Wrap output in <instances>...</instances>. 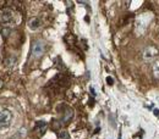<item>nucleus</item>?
Instances as JSON below:
<instances>
[{"label":"nucleus","instance_id":"423d86ee","mask_svg":"<svg viewBox=\"0 0 159 139\" xmlns=\"http://www.w3.org/2000/svg\"><path fill=\"white\" fill-rule=\"evenodd\" d=\"M72 117H74V111H72V109L66 107V109H65V111L62 112V116H61V122L67 123V122H70V121L72 119Z\"/></svg>","mask_w":159,"mask_h":139},{"label":"nucleus","instance_id":"9b49d317","mask_svg":"<svg viewBox=\"0 0 159 139\" xmlns=\"http://www.w3.org/2000/svg\"><path fill=\"white\" fill-rule=\"evenodd\" d=\"M107 83H108L109 85H113V84H114V80H113L111 77H107Z\"/></svg>","mask_w":159,"mask_h":139},{"label":"nucleus","instance_id":"7ed1b4c3","mask_svg":"<svg viewBox=\"0 0 159 139\" xmlns=\"http://www.w3.org/2000/svg\"><path fill=\"white\" fill-rule=\"evenodd\" d=\"M44 43L43 41H40V40H36L33 44H32V48H31V53H32V55L33 56H36V58H39L43 55V53H44Z\"/></svg>","mask_w":159,"mask_h":139},{"label":"nucleus","instance_id":"4468645a","mask_svg":"<svg viewBox=\"0 0 159 139\" xmlns=\"http://www.w3.org/2000/svg\"><path fill=\"white\" fill-rule=\"evenodd\" d=\"M2 87V80H0V88Z\"/></svg>","mask_w":159,"mask_h":139},{"label":"nucleus","instance_id":"1a4fd4ad","mask_svg":"<svg viewBox=\"0 0 159 139\" xmlns=\"http://www.w3.org/2000/svg\"><path fill=\"white\" fill-rule=\"evenodd\" d=\"M153 75H154L156 80H159V61L158 62H156L154 66H153Z\"/></svg>","mask_w":159,"mask_h":139},{"label":"nucleus","instance_id":"2eb2a0df","mask_svg":"<svg viewBox=\"0 0 159 139\" xmlns=\"http://www.w3.org/2000/svg\"><path fill=\"white\" fill-rule=\"evenodd\" d=\"M158 37H159V32H158Z\"/></svg>","mask_w":159,"mask_h":139},{"label":"nucleus","instance_id":"f03ea898","mask_svg":"<svg viewBox=\"0 0 159 139\" xmlns=\"http://www.w3.org/2000/svg\"><path fill=\"white\" fill-rule=\"evenodd\" d=\"M159 55V49L154 45H148L144 48L143 50V58L144 60H148V61H152L156 58H158Z\"/></svg>","mask_w":159,"mask_h":139},{"label":"nucleus","instance_id":"6e6552de","mask_svg":"<svg viewBox=\"0 0 159 139\" xmlns=\"http://www.w3.org/2000/svg\"><path fill=\"white\" fill-rule=\"evenodd\" d=\"M0 33H1V37H2L4 39H6V38L9 37V34H11V28H9V27H7V28H2Z\"/></svg>","mask_w":159,"mask_h":139},{"label":"nucleus","instance_id":"f8f14e48","mask_svg":"<svg viewBox=\"0 0 159 139\" xmlns=\"http://www.w3.org/2000/svg\"><path fill=\"white\" fill-rule=\"evenodd\" d=\"M91 93H92V95H93V97H96V92H94V88H91Z\"/></svg>","mask_w":159,"mask_h":139},{"label":"nucleus","instance_id":"39448f33","mask_svg":"<svg viewBox=\"0 0 159 139\" xmlns=\"http://www.w3.org/2000/svg\"><path fill=\"white\" fill-rule=\"evenodd\" d=\"M47 128H48V123H47L45 121H43V119H40V121H36L34 131H37L40 136H43V134L45 133Z\"/></svg>","mask_w":159,"mask_h":139},{"label":"nucleus","instance_id":"f257e3e1","mask_svg":"<svg viewBox=\"0 0 159 139\" xmlns=\"http://www.w3.org/2000/svg\"><path fill=\"white\" fill-rule=\"evenodd\" d=\"M12 122V112L7 109H1L0 110V131L6 129L11 126Z\"/></svg>","mask_w":159,"mask_h":139},{"label":"nucleus","instance_id":"20e7f679","mask_svg":"<svg viewBox=\"0 0 159 139\" xmlns=\"http://www.w3.org/2000/svg\"><path fill=\"white\" fill-rule=\"evenodd\" d=\"M0 20L2 23H11L14 21V11L11 9H4L0 14Z\"/></svg>","mask_w":159,"mask_h":139},{"label":"nucleus","instance_id":"ddd939ff","mask_svg":"<svg viewBox=\"0 0 159 139\" xmlns=\"http://www.w3.org/2000/svg\"><path fill=\"white\" fill-rule=\"evenodd\" d=\"M154 115H156V116H159V110H154Z\"/></svg>","mask_w":159,"mask_h":139},{"label":"nucleus","instance_id":"0eeeda50","mask_svg":"<svg viewBox=\"0 0 159 139\" xmlns=\"http://www.w3.org/2000/svg\"><path fill=\"white\" fill-rule=\"evenodd\" d=\"M40 27V20L38 17H33L28 21V28L32 31H36Z\"/></svg>","mask_w":159,"mask_h":139},{"label":"nucleus","instance_id":"9d476101","mask_svg":"<svg viewBox=\"0 0 159 139\" xmlns=\"http://www.w3.org/2000/svg\"><path fill=\"white\" fill-rule=\"evenodd\" d=\"M59 138L60 139H70V134H69V132L62 131V132H60L59 133Z\"/></svg>","mask_w":159,"mask_h":139}]
</instances>
